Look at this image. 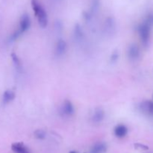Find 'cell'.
<instances>
[{"instance_id":"cell-6","label":"cell","mask_w":153,"mask_h":153,"mask_svg":"<svg viewBox=\"0 0 153 153\" xmlns=\"http://www.w3.org/2000/svg\"><path fill=\"white\" fill-rule=\"evenodd\" d=\"M140 109L143 114L153 117V102L144 101L140 103Z\"/></svg>"},{"instance_id":"cell-4","label":"cell","mask_w":153,"mask_h":153,"mask_svg":"<svg viewBox=\"0 0 153 153\" xmlns=\"http://www.w3.org/2000/svg\"><path fill=\"white\" fill-rule=\"evenodd\" d=\"M74 106L70 100H65L61 105V113L63 116H72L74 114Z\"/></svg>"},{"instance_id":"cell-10","label":"cell","mask_w":153,"mask_h":153,"mask_svg":"<svg viewBox=\"0 0 153 153\" xmlns=\"http://www.w3.org/2000/svg\"><path fill=\"white\" fill-rule=\"evenodd\" d=\"M12 150L15 153H30L28 148L22 143H14L11 146Z\"/></svg>"},{"instance_id":"cell-14","label":"cell","mask_w":153,"mask_h":153,"mask_svg":"<svg viewBox=\"0 0 153 153\" xmlns=\"http://www.w3.org/2000/svg\"><path fill=\"white\" fill-rule=\"evenodd\" d=\"M34 135L38 139H44L46 137V132L43 130H37L34 132Z\"/></svg>"},{"instance_id":"cell-8","label":"cell","mask_w":153,"mask_h":153,"mask_svg":"<svg viewBox=\"0 0 153 153\" xmlns=\"http://www.w3.org/2000/svg\"><path fill=\"white\" fill-rule=\"evenodd\" d=\"M106 151H107V145L102 142H99L93 146L90 153H105Z\"/></svg>"},{"instance_id":"cell-17","label":"cell","mask_w":153,"mask_h":153,"mask_svg":"<svg viewBox=\"0 0 153 153\" xmlns=\"http://www.w3.org/2000/svg\"><path fill=\"white\" fill-rule=\"evenodd\" d=\"M76 35L77 36V37H82V30L80 29V28H79V25L76 28Z\"/></svg>"},{"instance_id":"cell-1","label":"cell","mask_w":153,"mask_h":153,"mask_svg":"<svg viewBox=\"0 0 153 153\" xmlns=\"http://www.w3.org/2000/svg\"><path fill=\"white\" fill-rule=\"evenodd\" d=\"M31 4L40 26L46 28L48 24V16L44 7L38 0H31Z\"/></svg>"},{"instance_id":"cell-19","label":"cell","mask_w":153,"mask_h":153,"mask_svg":"<svg viewBox=\"0 0 153 153\" xmlns=\"http://www.w3.org/2000/svg\"><path fill=\"white\" fill-rule=\"evenodd\" d=\"M70 153H78V152H76V151H71V152H70Z\"/></svg>"},{"instance_id":"cell-12","label":"cell","mask_w":153,"mask_h":153,"mask_svg":"<svg viewBox=\"0 0 153 153\" xmlns=\"http://www.w3.org/2000/svg\"><path fill=\"white\" fill-rule=\"evenodd\" d=\"M15 98V94L13 91L10 90L4 91L2 96V102L4 104H8L9 102L13 101Z\"/></svg>"},{"instance_id":"cell-18","label":"cell","mask_w":153,"mask_h":153,"mask_svg":"<svg viewBox=\"0 0 153 153\" xmlns=\"http://www.w3.org/2000/svg\"><path fill=\"white\" fill-rule=\"evenodd\" d=\"M135 147L137 148V149H143V150H146V149H149L148 146H145V145H143V144H135Z\"/></svg>"},{"instance_id":"cell-15","label":"cell","mask_w":153,"mask_h":153,"mask_svg":"<svg viewBox=\"0 0 153 153\" xmlns=\"http://www.w3.org/2000/svg\"><path fill=\"white\" fill-rule=\"evenodd\" d=\"M144 22L149 25L150 26H153V13H150L146 16V19H145Z\"/></svg>"},{"instance_id":"cell-3","label":"cell","mask_w":153,"mask_h":153,"mask_svg":"<svg viewBox=\"0 0 153 153\" xmlns=\"http://www.w3.org/2000/svg\"><path fill=\"white\" fill-rule=\"evenodd\" d=\"M151 28H152V26L148 25L145 22H142L138 27V32L140 37V40H141V42L143 44V46H147L149 43Z\"/></svg>"},{"instance_id":"cell-2","label":"cell","mask_w":153,"mask_h":153,"mask_svg":"<svg viewBox=\"0 0 153 153\" xmlns=\"http://www.w3.org/2000/svg\"><path fill=\"white\" fill-rule=\"evenodd\" d=\"M31 25V19H30L29 16L26 13L22 15L20 18V21H19V28L16 30V31L13 33L10 36V40L11 41H14L16 40L21 34H23L24 32L28 30Z\"/></svg>"},{"instance_id":"cell-16","label":"cell","mask_w":153,"mask_h":153,"mask_svg":"<svg viewBox=\"0 0 153 153\" xmlns=\"http://www.w3.org/2000/svg\"><path fill=\"white\" fill-rule=\"evenodd\" d=\"M118 58H119V54L117 52H113L111 56V60L112 61H115L118 59Z\"/></svg>"},{"instance_id":"cell-5","label":"cell","mask_w":153,"mask_h":153,"mask_svg":"<svg viewBox=\"0 0 153 153\" xmlns=\"http://www.w3.org/2000/svg\"><path fill=\"white\" fill-rule=\"evenodd\" d=\"M127 55L131 61H136L140 57V49L135 44H131L128 46Z\"/></svg>"},{"instance_id":"cell-7","label":"cell","mask_w":153,"mask_h":153,"mask_svg":"<svg viewBox=\"0 0 153 153\" xmlns=\"http://www.w3.org/2000/svg\"><path fill=\"white\" fill-rule=\"evenodd\" d=\"M128 134V128L125 125H117L114 128V134L118 138H123Z\"/></svg>"},{"instance_id":"cell-9","label":"cell","mask_w":153,"mask_h":153,"mask_svg":"<svg viewBox=\"0 0 153 153\" xmlns=\"http://www.w3.org/2000/svg\"><path fill=\"white\" fill-rule=\"evenodd\" d=\"M67 50V43L64 40H59L56 44L55 47V52L58 56H61L64 55Z\"/></svg>"},{"instance_id":"cell-13","label":"cell","mask_w":153,"mask_h":153,"mask_svg":"<svg viewBox=\"0 0 153 153\" xmlns=\"http://www.w3.org/2000/svg\"><path fill=\"white\" fill-rule=\"evenodd\" d=\"M11 57H12V60H13V64H14L15 67H16V70H21V69H22V64H21V61L20 60H19V58H18L17 55H16V54L13 53L11 55Z\"/></svg>"},{"instance_id":"cell-11","label":"cell","mask_w":153,"mask_h":153,"mask_svg":"<svg viewBox=\"0 0 153 153\" xmlns=\"http://www.w3.org/2000/svg\"><path fill=\"white\" fill-rule=\"evenodd\" d=\"M105 112L102 108H97L92 116V120L94 123H100L104 120Z\"/></svg>"}]
</instances>
